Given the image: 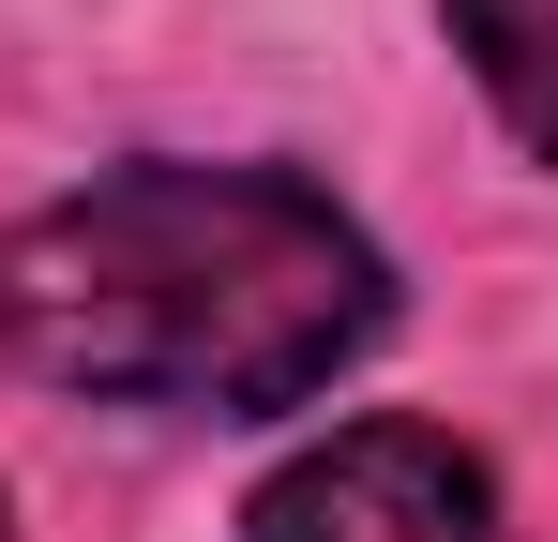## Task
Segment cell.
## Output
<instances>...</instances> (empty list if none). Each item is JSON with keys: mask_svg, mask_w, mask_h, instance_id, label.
I'll return each mask as SVG.
<instances>
[{"mask_svg": "<svg viewBox=\"0 0 558 542\" xmlns=\"http://www.w3.org/2000/svg\"><path fill=\"white\" fill-rule=\"evenodd\" d=\"M377 317V242L272 167H121L0 242V347L121 407H302Z\"/></svg>", "mask_w": 558, "mask_h": 542, "instance_id": "6da1fadb", "label": "cell"}, {"mask_svg": "<svg viewBox=\"0 0 558 542\" xmlns=\"http://www.w3.org/2000/svg\"><path fill=\"white\" fill-rule=\"evenodd\" d=\"M453 46L483 61L498 121L529 151H558V0H453Z\"/></svg>", "mask_w": 558, "mask_h": 542, "instance_id": "3957f363", "label": "cell"}, {"mask_svg": "<svg viewBox=\"0 0 558 542\" xmlns=\"http://www.w3.org/2000/svg\"><path fill=\"white\" fill-rule=\"evenodd\" d=\"M0 542H15V528H0Z\"/></svg>", "mask_w": 558, "mask_h": 542, "instance_id": "277c9868", "label": "cell"}, {"mask_svg": "<svg viewBox=\"0 0 558 542\" xmlns=\"http://www.w3.org/2000/svg\"><path fill=\"white\" fill-rule=\"evenodd\" d=\"M242 542H498V497L438 422H348L257 497Z\"/></svg>", "mask_w": 558, "mask_h": 542, "instance_id": "7a4b0ae2", "label": "cell"}]
</instances>
